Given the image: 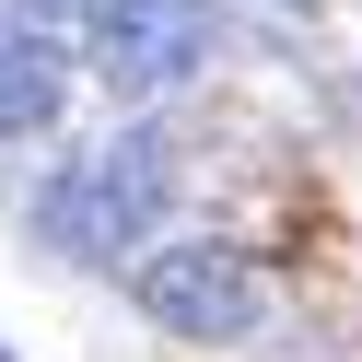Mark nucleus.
Listing matches in <instances>:
<instances>
[{"mask_svg":"<svg viewBox=\"0 0 362 362\" xmlns=\"http://www.w3.org/2000/svg\"><path fill=\"white\" fill-rule=\"evenodd\" d=\"M141 315L164 339H245L257 327V257L245 245H211V234L152 245L141 257Z\"/></svg>","mask_w":362,"mask_h":362,"instance_id":"f03ea898","label":"nucleus"},{"mask_svg":"<svg viewBox=\"0 0 362 362\" xmlns=\"http://www.w3.org/2000/svg\"><path fill=\"white\" fill-rule=\"evenodd\" d=\"M211 59V0H105L94 24V71L117 94H164Z\"/></svg>","mask_w":362,"mask_h":362,"instance_id":"7ed1b4c3","label":"nucleus"},{"mask_svg":"<svg viewBox=\"0 0 362 362\" xmlns=\"http://www.w3.org/2000/svg\"><path fill=\"white\" fill-rule=\"evenodd\" d=\"M164 187H175V141L164 129H117L105 152H82L47 199H35V234L59 257H117L164 222Z\"/></svg>","mask_w":362,"mask_h":362,"instance_id":"f257e3e1","label":"nucleus"},{"mask_svg":"<svg viewBox=\"0 0 362 362\" xmlns=\"http://www.w3.org/2000/svg\"><path fill=\"white\" fill-rule=\"evenodd\" d=\"M59 94H71L59 47H47V35H24V24H0V141L47 129V117H59Z\"/></svg>","mask_w":362,"mask_h":362,"instance_id":"20e7f679","label":"nucleus"},{"mask_svg":"<svg viewBox=\"0 0 362 362\" xmlns=\"http://www.w3.org/2000/svg\"><path fill=\"white\" fill-rule=\"evenodd\" d=\"M0 362H12V351H0Z\"/></svg>","mask_w":362,"mask_h":362,"instance_id":"423d86ee","label":"nucleus"},{"mask_svg":"<svg viewBox=\"0 0 362 362\" xmlns=\"http://www.w3.org/2000/svg\"><path fill=\"white\" fill-rule=\"evenodd\" d=\"M12 24H24V35H47V47H59L71 24H105V0H12Z\"/></svg>","mask_w":362,"mask_h":362,"instance_id":"39448f33","label":"nucleus"}]
</instances>
